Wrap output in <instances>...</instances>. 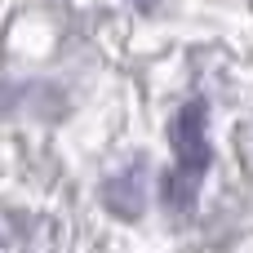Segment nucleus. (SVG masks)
Wrapping results in <instances>:
<instances>
[{"instance_id":"nucleus-1","label":"nucleus","mask_w":253,"mask_h":253,"mask_svg":"<svg viewBox=\"0 0 253 253\" xmlns=\"http://www.w3.org/2000/svg\"><path fill=\"white\" fill-rule=\"evenodd\" d=\"M169 142H173V156H178V169L200 178L209 169V133H205V102H187L178 116H173V129H169Z\"/></svg>"},{"instance_id":"nucleus-2","label":"nucleus","mask_w":253,"mask_h":253,"mask_svg":"<svg viewBox=\"0 0 253 253\" xmlns=\"http://www.w3.org/2000/svg\"><path fill=\"white\" fill-rule=\"evenodd\" d=\"M107 196H111V209H116V213L138 218V213H142V200H147V191H142V165H133V169L125 173V182H111Z\"/></svg>"},{"instance_id":"nucleus-3","label":"nucleus","mask_w":253,"mask_h":253,"mask_svg":"<svg viewBox=\"0 0 253 253\" xmlns=\"http://www.w3.org/2000/svg\"><path fill=\"white\" fill-rule=\"evenodd\" d=\"M160 191H165V200H169L173 209H187V205L196 200V178H191V173H182V169H173V173H165Z\"/></svg>"}]
</instances>
